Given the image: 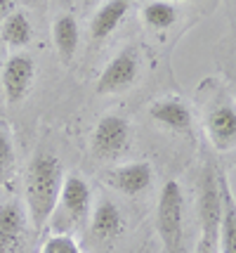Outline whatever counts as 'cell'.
<instances>
[{"label":"cell","instance_id":"obj_1","mask_svg":"<svg viewBox=\"0 0 236 253\" xmlns=\"http://www.w3.org/2000/svg\"><path fill=\"white\" fill-rule=\"evenodd\" d=\"M64 177H67L64 166L52 149L47 147L35 149L24 177V209H26L34 234H43L47 230Z\"/></svg>","mask_w":236,"mask_h":253},{"label":"cell","instance_id":"obj_2","mask_svg":"<svg viewBox=\"0 0 236 253\" xmlns=\"http://www.w3.org/2000/svg\"><path fill=\"white\" fill-rule=\"evenodd\" d=\"M92 189L85 177L78 173H68L55 204L52 218L47 222V230L52 234H73L76 230L85 227L92 213Z\"/></svg>","mask_w":236,"mask_h":253},{"label":"cell","instance_id":"obj_3","mask_svg":"<svg viewBox=\"0 0 236 253\" xmlns=\"http://www.w3.org/2000/svg\"><path fill=\"white\" fill-rule=\"evenodd\" d=\"M156 232L163 253H182L184 237V194L177 180H168L161 187L156 204Z\"/></svg>","mask_w":236,"mask_h":253},{"label":"cell","instance_id":"obj_4","mask_svg":"<svg viewBox=\"0 0 236 253\" xmlns=\"http://www.w3.org/2000/svg\"><path fill=\"white\" fill-rule=\"evenodd\" d=\"M199 220H201V237L199 244L217 251L220 239V220H222V189H220V173L213 166H205L199 187Z\"/></svg>","mask_w":236,"mask_h":253},{"label":"cell","instance_id":"obj_5","mask_svg":"<svg viewBox=\"0 0 236 253\" xmlns=\"http://www.w3.org/2000/svg\"><path fill=\"white\" fill-rule=\"evenodd\" d=\"M130 147V123L118 114H104L95 123L90 137L92 156L100 161H118Z\"/></svg>","mask_w":236,"mask_h":253},{"label":"cell","instance_id":"obj_6","mask_svg":"<svg viewBox=\"0 0 236 253\" xmlns=\"http://www.w3.org/2000/svg\"><path fill=\"white\" fill-rule=\"evenodd\" d=\"M142 74V57L137 52V47H123L121 52L109 59V64L104 66V71L97 78V92L100 95H118L130 90L137 83V78Z\"/></svg>","mask_w":236,"mask_h":253},{"label":"cell","instance_id":"obj_7","mask_svg":"<svg viewBox=\"0 0 236 253\" xmlns=\"http://www.w3.org/2000/svg\"><path fill=\"white\" fill-rule=\"evenodd\" d=\"M31 232L24 201L14 197L0 199V253H24Z\"/></svg>","mask_w":236,"mask_h":253},{"label":"cell","instance_id":"obj_8","mask_svg":"<svg viewBox=\"0 0 236 253\" xmlns=\"http://www.w3.org/2000/svg\"><path fill=\"white\" fill-rule=\"evenodd\" d=\"M35 83V62L29 52H14L2 62L0 85L7 104H22L34 90Z\"/></svg>","mask_w":236,"mask_h":253},{"label":"cell","instance_id":"obj_9","mask_svg":"<svg viewBox=\"0 0 236 253\" xmlns=\"http://www.w3.org/2000/svg\"><path fill=\"white\" fill-rule=\"evenodd\" d=\"M205 135L217 152L236 149V99H220L205 114Z\"/></svg>","mask_w":236,"mask_h":253},{"label":"cell","instance_id":"obj_10","mask_svg":"<svg viewBox=\"0 0 236 253\" xmlns=\"http://www.w3.org/2000/svg\"><path fill=\"white\" fill-rule=\"evenodd\" d=\"M88 230L97 242H116L125 232V215L118 204L111 199H100L92 204V213L88 220Z\"/></svg>","mask_w":236,"mask_h":253},{"label":"cell","instance_id":"obj_11","mask_svg":"<svg viewBox=\"0 0 236 253\" xmlns=\"http://www.w3.org/2000/svg\"><path fill=\"white\" fill-rule=\"evenodd\" d=\"M149 119L170 132H189L194 114L189 104L180 97H158L149 104Z\"/></svg>","mask_w":236,"mask_h":253},{"label":"cell","instance_id":"obj_12","mask_svg":"<svg viewBox=\"0 0 236 253\" xmlns=\"http://www.w3.org/2000/svg\"><path fill=\"white\" fill-rule=\"evenodd\" d=\"M151 182H154V168L149 161H130L109 170V185L125 197L142 194L151 187Z\"/></svg>","mask_w":236,"mask_h":253},{"label":"cell","instance_id":"obj_13","mask_svg":"<svg viewBox=\"0 0 236 253\" xmlns=\"http://www.w3.org/2000/svg\"><path fill=\"white\" fill-rule=\"evenodd\" d=\"M133 7V0H101L97 5V10L92 12L90 17V38L95 43L106 41L109 36L118 31V26L123 24V19L128 17V12Z\"/></svg>","mask_w":236,"mask_h":253},{"label":"cell","instance_id":"obj_14","mask_svg":"<svg viewBox=\"0 0 236 253\" xmlns=\"http://www.w3.org/2000/svg\"><path fill=\"white\" fill-rule=\"evenodd\" d=\"M52 43L62 64H71L80 45V29L71 12H62L52 24Z\"/></svg>","mask_w":236,"mask_h":253},{"label":"cell","instance_id":"obj_15","mask_svg":"<svg viewBox=\"0 0 236 253\" xmlns=\"http://www.w3.org/2000/svg\"><path fill=\"white\" fill-rule=\"evenodd\" d=\"M220 189H222V220H220L217 253H236V199L225 175H220Z\"/></svg>","mask_w":236,"mask_h":253},{"label":"cell","instance_id":"obj_16","mask_svg":"<svg viewBox=\"0 0 236 253\" xmlns=\"http://www.w3.org/2000/svg\"><path fill=\"white\" fill-rule=\"evenodd\" d=\"M0 41L12 50H24L34 41V24L29 14L22 10H14L10 17L0 22Z\"/></svg>","mask_w":236,"mask_h":253},{"label":"cell","instance_id":"obj_17","mask_svg":"<svg viewBox=\"0 0 236 253\" xmlns=\"http://www.w3.org/2000/svg\"><path fill=\"white\" fill-rule=\"evenodd\" d=\"M142 19L154 31H168L177 24L180 12L175 7V2H170V0H149L142 10Z\"/></svg>","mask_w":236,"mask_h":253},{"label":"cell","instance_id":"obj_18","mask_svg":"<svg viewBox=\"0 0 236 253\" xmlns=\"http://www.w3.org/2000/svg\"><path fill=\"white\" fill-rule=\"evenodd\" d=\"M38 253H83L78 239L73 234H47Z\"/></svg>","mask_w":236,"mask_h":253},{"label":"cell","instance_id":"obj_19","mask_svg":"<svg viewBox=\"0 0 236 253\" xmlns=\"http://www.w3.org/2000/svg\"><path fill=\"white\" fill-rule=\"evenodd\" d=\"M14 142H12V135L5 128H0V182H5L14 170Z\"/></svg>","mask_w":236,"mask_h":253},{"label":"cell","instance_id":"obj_20","mask_svg":"<svg viewBox=\"0 0 236 253\" xmlns=\"http://www.w3.org/2000/svg\"><path fill=\"white\" fill-rule=\"evenodd\" d=\"M17 5H19V0H0V22L5 17H10L12 12L17 10Z\"/></svg>","mask_w":236,"mask_h":253},{"label":"cell","instance_id":"obj_21","mask_svg":"<svg viewBox=\"0 0 236 253\" xmlns=\"http://www.w3.org/2000/svg\"><path fill=\"white\" fill-rule=\"evenodd\" d=\"M196 253H217V251H215V249H208V246H201V244H199V246H196Z\"/></svg>","mask_w":236,"mask_h":253},{"label":"cell","instance_id":"obj_22","mask_svg":"<svg viewBox=\"0 0 236 253\" xmlns=\"http://www.w3.org/2000/svg\"><path fill=\"white\" fill-rule=\"evenodd\" d=\"M62 2H64V5H67V7H68V5H71V2H73V0H62Z\"/></svg>","mask_w":236,"mask_h":253},{"label":"cell","instance_id":"obj_23","mask_svg":"<svg viewBox=\"0 0 236 253\" xmlns=\"http://www.w3.org/2000/svg\"><path fill=\"white\" fill-rule=\"evenodd\" d=\"M85 2H97V5H100V2H101V0H85Z\"/></svg>","mask_w":236,"mask_h":253},{"label":"cell","instance_id":"obj_24","mask_svg":"<svg viewBox=\"0 0 236 253\" xmlns=\"http://www.w3.org/2000/svg\"><path fill=\"white\" fill-rule=\"evenodd\" d=\"M170 2H172V0H170Z\"/></svg>","mask_w":236,"mask_h":253}]
</instances>
